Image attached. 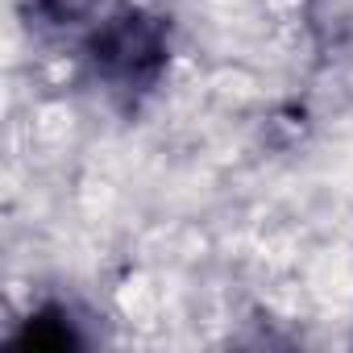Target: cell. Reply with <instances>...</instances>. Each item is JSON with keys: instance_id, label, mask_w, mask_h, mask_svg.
Here are the masks:
<instances>
[{"instance_id": "obj_1", "label": "cell", "mask_w": 353, "mask_h": 353, "mask_svg": "<svg viewBox=\"0 0 353 353\" xmlns=\"http://www.w3.org/2000/svg\"><path fill=\"white\" fill-rule=\"evenodd\" d=\"M166 34L145 13H121L92 38V63L112 83H150L162 67Z\"/></svg>"}]
</instances>
